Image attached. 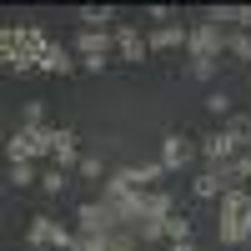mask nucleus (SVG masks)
I'll use <instances>...</instances> for the list:
<instances>
[{"label": "nucleus", "instance_id": "obj_1", "mask_svg": "<svg viewBox=\"0 0 251 251\" xmlns=\"http://www.w3.org/2000/svg\"><path fill=\"white\" fill-rule=\"evenodd\" d=\"M46 50H50V35L40 25H5L0 30V60H5V71H15V75L40 71Z\"/></svg>", "mask_w": 251, "mask_h": 251}, {"label": "nucleus", "instance_id": "obj_2", "mask_svg": "<svg viewBox=\"0 0 251 251\" xmlns=\"http://www.w3.org/2000/svg\"><path fill=\"white\" fill-rule=\"evenodd\" d=\"M55 151V126H40V131H30V126H20V131L5 141V156L10 161H40Z\"/></svg>", "mask_w": 251, "mask_h": 251}, {"label": "nucleus", "instance_id": "obj_3", "mask_svg": "<svg viewBox=\"0 0 251 251\" xmlns=\"http://www.w3.org/2000/svg\"><path fill=\"white\" fill-rule=\"evenodd\" d=\"M226 40H231V30H221V25H211V20H196L191 25V60H221V50H226Z\"/></svg>", "mask_w": 251, "mask_h": 251}, {"label": "nucleus", "instance_id": "obj_4", "mask_svg": "<svg viewBox=\"0 0 251 251\" xmlns=\"http://www.w3.org/2000/svg\"><path fill=\"white\" fill-rule=\"evenodd\" d=\"M75 231H91V236H116L121 226L111 221L106 201H80V206H75Z\"/></svg>", "mask_w": 251, "mask_h": 251}, {"label": "nucleus", "instance_id": "obj_5", "mask_svg": "<svg viewBox=\"0 0 251 251\" xmlns=\"http://www.w3.org/2000/svg\"><path fill=\"white\" fill-rule=\"evenodd\" d=\"M201 156H206V171H216V166H226V161L241 156V146H236V136L221 126V131H211V136L201 141Z\"/></svg>", "mask_w": 251, "mask_h": 251}, {"label": "nucleus", "instance_id": "obj_6", "mask_svg": "<svg viewBox=\"0 0 251 251\" xmlns=\"http://www.w3.org/2000/svg\"><path fill=\"white\" fill-rule=\"evenodd\" d=\"M196 151H201V146H191V136H181V131H176V136H166V141H161V156H156V161L166 166V171H186V166L196 161Z\"/></svg>", "mask_w": 251, "mask_h": 251}, {"label": "nucleus", "instance_id": "obj_7", "mask_svg": "<svg viewBox=\"0 0 251 251\" xmlns=\"http://www.w3.org/2000/svg\"><path fill=\"white\" fill-rule=\"evenodd\" d=\"M116 55L131 60V66H141V60L151 55V40H146L136 25H116Z\"/></svg>", "mask_w": 251, "mask_h": 251}, {"label": "nucleus", "instance_id": "obj_8", "mask_svg": "<svg viewBox=\"0 0 251 251\" xmlns=\"http://www.w3.org/2000/svg\"><path fill=\"white\" fill-rule=\"evenodd\" d=\"M131 191H146L136 166H116V171L100 181V201H111V196H131Z\"/></svg>", "mask_w": 251, "mask_h": 251}, {"label": "nucleus", "instance_id": "obj_9", "mask_svg": "<svg viewBox=\"0 0 251 251\" xmlns=\"http://www.w3.org/2000/svg\"><path fill=\"white\" fill-rule=\"evenodd\" d=\"M75 55H116V30H75Z\"/></svg>", "mask_w": 251, "mask_h": 251}, {"label": "nucleus", "instance_id": "obj_10", "mask_svg": "<svg viewBox=\"0 0 251 251\" xmlns=\"http://www.w3.org/2000/svg\"><path fill=\"white\" fill-rule=\"evenodd\" d=\"M50 161L60 166V171H80V151H75V131L71 126H55V151H50Z\"/></svg>", "mask_w": 251, "mask_h": 251}, {"label": "nucleus", "instance_id": "obj_11", "mask_svg": "<svg viewBox=\"0 0 251 251\" xmlns=\"http://www.w3.org/2000/svg\"><path fill=\"white\" fill-rule=\"evenodd\" d=\"M146 40H151V50H181V46H191V30L186 25H156Z\"/></svg>", "mask_w": 251, "mask_h": 251}, {"label": "nucleus", "instance_id": "obj_12", "mask_svg": "<svg viewBox=\"0 0 251 251\" xmlns=\"http://www.w3.org/2000/svg\"><path fill=\"white\" fill-rule=\"evenodd\" d=\"M55 226H60L55 216H30L25 221V246H35V251L40 246H55Z\"/></svg>", "mask_w": 251, "mask_h": 251}, {"label": "nucleus", "instance_id": "obj_13", "mask_svg": "<svg viewBox=\"0 0 251 251\" xmlns=\"http://www.w3.org/2000/svg\"><path fill=\"white\" fill-rule=\"evenodd\" d=\"M75 66H80V60L60 46V40H50V50H46V60H40V71H46V75H71Z\"/></svg>", "mask_w": 251, "mask_h": 251}, {"label": "nucleus", "instance_id": "obj_14", "mask_svg": "<svg viewBox=\"0 0 251 251\" xmlns=\"http://www.w3.org/2000/svg\"><path fill=\"white\" fill-rule=\"evenodd\" d=\"M216 241H221L226 251H236V246H246V241H251V231H246V221L221 216V221H216Z\"/></svg>", "mask_w": 251, "mask_h": 251}, {"label": "nucleus", "instance_id": "obj_15", "mask_svg": "<svg viewBox=\"0 0 251 251\" xmlns=\"http://www.w3.org/2000/svg\"><path fill=\"white\" fill-rule=\"evenodd\" d=\"M75 20H80V30H116V25H111V20H116V5H86Z\"/></svg>", "mask_w": 251, "mask_h": 251}, {"label": "nucleus", "instance_id": "obj_16", "mask_svg": "<svg viewBox=\"0 0 251 251\" xmlns=\"http://www.w3.org/2000/svg\"><path fill=\"white\" fill-rule=\"evenodd\" d=\"M191 191L201 201H221L226 196V181H221V171H201V176H191Z\"/></svg>", "mask_w": 251, "mask_h": 251}, {"label": "nucleus", "instance_id": "obj_17", "mask_svg": "<svg viewBox=\"0 0 251 251\" xmlns=\"http://www.w3.org/2000/svg\"><path fill=\"white\" fill-rule=\"evenodd\" d=\"M246 201H251V191H246V186H231V191H226L221 196V216H246Z\"/></svg>", "mask_w": 251, "mask_h": 251}, {"label": "nucleus", "instance_id": "obj_18", "mask_svg": "<svg viewBox=\"0 0 251 251\" xmlns=\"http://www.w3.org/2000/svg\"><path fill=\"white\" fill-rule=\"evenodd\" d=\"M10 186H40V171H35V161H10Z\"/></svg>", "mask_w": 251, "mask_h": 251}, {"label": "nucleus", "instance_id": "obj_19", "mask_svg": "<svg viewBox=\"0 0 251 251\" xmlns=\"http://www.w3.org/2000/svg\"><path fill=\"white\" fill-rule=\"evenodd\" d=\"M71 186V171H60V166H50V171H40V191L46 196H60Z\"/></svg>", "mask_w": 251, "mask_h": 251}, {"label": "nucleus", "instance_id": "obj_20", "mask_svg": "<svg viewBox=\"0 0 251 251\" xmlns=\"http://www.w3.org/2000/svg\"><path fill=\"white\" fill-rule=\"evenodd\" d=\"M166 241H171V246H181V241H191V216H166Z\"/></svg>", "mask_w": 251, "mask_h": 251}, {"label": "nucleus", "instance_id": "obj_21", "mask_svg": "<svg viewBox=\"0 0 251 251\" xmlns=\"http://www.w3.org/2000/svg\"><path fill=\"white\" fill-rule=\"evenodd\" d=\"M146 216H156V221L176 216V201H171V191H151V201H146Z\"/></svg>", "mask_w": 251, "mask_h": 251}, {"label": "nucleus", "instance_id": "obj_22", "mask_svg": "<svg viewBox=\"0 0 251 251\" xmlns=\"http://www.w3.org/2000/svg\"><path fill=\"white\" fill-rule=\"evenodd\" d=\"M206 111H211V116H221V126L236 116V111H231V96H226V91H211V96H206Z\"/></svg>", "mask_w": 251, "mask_h": 251}, {"label": "nucleus", "instance_id": "obj_23", "mask_svg": "<svg viewBox=\"0 0 251 251\" xmlns=\"http://www.w3.org/2000/svg\"><path fill=\"white\" fill-rule=\"evenodd\" d=\"M20 126L40 131V126H46V100H25V111H20Z\"/></svg>", "mask_w": 251, "mask_h": 251}, {"label": "nucleus", "instance_id": "obj_24", "mask_svg": "<svg viewBox=\"0 0 251 251\" xmlns=\"http://www.w3.org/2000/svg\"><path fill=\"white\" fill-rule=\"evenodd\" d=\"M226 55L251 60V35H246V30H231V40H226Z\"/></svg>", "mask_w": 251, "mask_h": 251}, {"label": "nucleus", "instance_id": "obj_25", "mask_svg": "<svg viewBox=\"0 0 251 251\" xmlns=\"http://www.w3.org/2000/svg\"><path fill=\"white\" fill-rule=\"evenodd\" d=\"M226 131H231V136H236V146L246 151V146H251V116H231V121H226Z\"/></svg>", "mask_w": 251, "mask_h": 251}, {"label": "nucleus", "instance_id": "obj_26", "mask_svg": "<svg viewBox=\"0 0 251 251\" xmlns=\"http://www.w3.org/2000/svg\"><path fill=\"white\" fill-rule=\"evenodd\" d=\"M111 246V236H91V231H75V241H71V251H106Z\"/></svg>", "mask_w": 251, "mask_h": 251}, {"label": "nucleus", "instance_id": "obj_27", "mask_svg": "<svg viewBox=\"0 0 251 251\" xmlns=\"http://www.w3.org/2000/svg\"><path fill=\"white\" fill-rule=\"evenodd\" d=\"M136 171H141V186H146V191H151V186H156L161 176H171V171H166L161 161H146V166H136Z\"/></svg>", "mask_w": 251, "mask_h": 251}, {"label": "nucleus", "instance_id": "obj_28", "mask_svg": "<svg viewBox=\"0 0 251 251\" xmlns=\"http://www.w3.org/2000/svg\"><path fill=\"white\" fill-rule=\"evenodd\" d=\"M75 176H86V181H100V176H106V161H100V156H80V171Z\"/></svg>", "mask_w": 251, "mask_h": 251}, {"label": "nucleus", "instance_id": "obj_29", "mask_svg": "<svg viewBox=\"0 0 251 251\" xmlns=\"http://www.w3.org/2000/svg\"><path fill=\"white\" fill-rule=\"evenodd\" d=\"M186 75H191V80H211V75H216V60H191Z\"/></svg>", "mask_w": 251, "mask_h": 251}, {"label": "nucleus", "instance_id": "obj_30", "mask_svg": "<svg viewBox=\"0 0 251 251\" xmlns=\"http://www.w3.org/2000/svg\"><path fill=\"white\" fill-rule=\"evenodd\" d=\"M136 246H141V241H136V231H116L106 251H136Z\"/></svg>", "mask_w": 251, "mask_h": 251}, {"label": "nucleus", "instance_id": "obj_31", "mask_svg": "<svg viewBox=\"0 0 251 251\" xmlns=\"http://www.w3.org/2000/svg\"><path fill=\"white\" fill-rule=\"evenodd\" d=\"M146 15H151L156 25H171V5H151V10H146Z\"/></svg>", "mask_w": 251, "mask_h": 251}, {"label": "nucleus", "instance_id": "obj_32", "mask_svg": "<svg viewBox=\"0 0 251 251\" xmlns=\"http://www.w3.org/2000/svg\"><path fill=\"white\" fill-rule=\"evenodd\" d=\"M80 66H86L91 75H100V71H106V55H86V60H80Z\"/></svg>", "mask_w": 251, "mask_h": 251}, {"label": "nucleus", "instance_id": "obj_33", "mask_svg": "<svg viewBox=\"0 0 251 251\" xmlns=\"http://www.w3.org/2000/svg\"><path fill=\"white\" fill-rule=\"evenodd\" d=\"M236 25H241V30L251 35V5H241V20H236Z\"/></svg>", "mask_w": 251, "mask_h": 251}, {"label": "nucleus", "instance_id": "obj_34", "mask_svg": "<svg viewBox=\"0 0 251 251\" xmlns=\"http://www.w3.org/2000/svg\"><path fill=\"white\" fill-rule=\"evenodd\" d=\"M171 251H196V241H181V246H171Z\"/></svg>", "mask_w": 251, "mask_h": 251}, {"label": "nucleus", "instance_id": "obj_35", "mask_svg": "<svg viewBox=\"0 0 251 251\" xmlns=\"http://www.w3.org/2000/svg\"><path fill=\"white\" fill-rule=\"evenodd\" d=\"M25 251H35V246H25Z\"/></svg>", "mask_w": 251, "mask_h": 251}]
</instances>
